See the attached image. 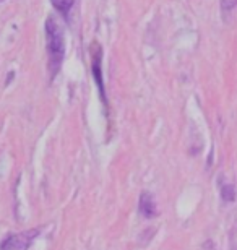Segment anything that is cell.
<instances>
[{"label":"cell","mask_w":237,"mask_h":250,"mask_svg":"<svg viewBox=\"0 0 237 250\" xmlns=\"http://www.w3.org/2000/svg\"><path fill=\"white\" fill-rule=\"evenodd\" d=\"M46 38H47V56H49V73L54 78L59 73L60 65L65 56V36L60 23L54 17L46 20Z\"/></svg>","instance_id":"obj_1"},{"label":"cell","mask_w":237,"mask_h":250,"mask_svg":"<svg viewBox=\"0 0 237 250\" xmlns=\"http://www.w3.org/2000/svg\"><path fill=\"white\" fill-rule=\"evenodd\" d=\"M38 234H39V229H31V231H26L22 234H15V236L5 239L0 250H28Z\"/></svg>","instance_id":"obj_2"},{"label":"cell","mask_w":237,"mask_h":250,"mask_svg":"<svg viewBox=\"0 0 237 250\" xmlns=\"http://www.w3.org/2000/svg\"><path fill=\"white\" fill-rule=\"evenodd\" d=\"M101 59H103V51L98 44H93L91 47V72L94 77V82L98 83L99 93L103 101L106 103V91H104V82H103V72H101Z\"/></svg>","instance_id":"obj_3"},{"label":"cell","mask_w":237,"mask_h":250,"mask_svg":"<svg viewBox=\"0 0 237 250\" xmlns=\"http://www.w3.org/2000/svg\"><path fill=\"white\" fill-rule=\"evenodd\" d=\"M140 214L143 218H154L156 216V205L150 193H143L140 197Z\"/></svg>","instance_id":"obj_4"},{"label":"cell","mask_w":237,"mask_h":250,"mask_svg":"<svg viewBox=\"0 0 237 250\" xmlns=\"http://www.w3.org/2000/svg\"><path fill=\"white\" fill-rule=\"evenodd\" d=\"M73 2H75V0H50L52 7L62 15H68L70 8L73 7Z\"/></svg>","instance_id":"obj_5"},{"label":"cell","mask_w":237,"mask_h":250,"mask_svg":"<svg viewBox=\"0 0 237 250\" xmlns=\"http://www.w3.org/2000/svg\"><path fill=\"white\" fill-rule=\"evenodd\" d=\"M223 198H224V200H228V202H231V200H234V190H233V187H231V186H228V187H224V188H223Z\"/></svg>","instance_id":"obj_6"},{"label":"cell","mask_w":237,"mask_h":250,"mask_svg":"<svg viewBox=\"0 0 237 250\" xmlns=\"http://www.w3.org/2000/svg\"><path fill=\"white\" fill-rule=\"evenodd\" d=\"M221 3H223L224 10H231L237 3V0H221Z\"/></svg>","instance_id":"obj_7"}]
</instances>
